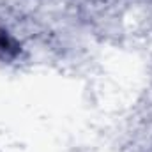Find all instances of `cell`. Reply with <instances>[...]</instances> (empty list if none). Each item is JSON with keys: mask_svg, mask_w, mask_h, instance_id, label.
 Wrapping results in <instances>:
<instances>
[{"mask_svg": "<svg viewBox=\"0 0 152 152\" xmlns=\"http://www.w3.org/2000/svg\"><path fill=\"white\" fill-rule=\"evenodd\" d=\"M18 53H20V44L7 32H0V57L2 58H12Z\"/></svg>", "mask_w": 152, "mask_h": 152, "instance_id": "6da1fadb", "label": "cell"}]
</instances>
